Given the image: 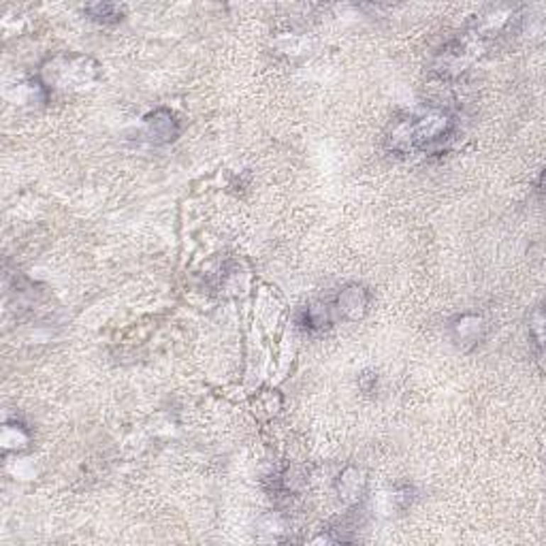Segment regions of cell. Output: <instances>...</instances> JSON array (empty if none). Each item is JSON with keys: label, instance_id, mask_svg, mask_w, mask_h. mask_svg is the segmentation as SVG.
I'll use <instances>...</instances> for the list:
<instances>
[{"label": "cell", "instance_id": "cell-1", "mask_svg": "<svg viewBox=\"0 0 546 546\" xmlns=\"http://www.w3.org/2000/svg\"><path fill=\"white\" fill-rule=\"evenodd\" d=\"M457 128L455 118H450L446 111H425L418 116H410L406 120H399L391 135L389 143L391 150L397 154H435L446 147V143L452 139Z\"/></svg>", "mask_w": 546, "mask_h": 546}, {"label": "cell", "instance_id": "cell-2", "mask_svg": "<svg viewBox=\"0 0 546 546\" xmlns=\"http://www.w3.org/2000/svg\"><path fill=\"white\" fill-rule=\"evenodd\" d=\"M147 135L154 143H167L177 135V124L175 118L167 109H158L145 118Z\"/></svg>", "mask_w": 546, "mask_h": 546}, {"label": "cell", "instance_id": "cell-3", "mask_svg": "<svg viewBox=\"0 0 546 546\" xmlns=\"http://www.w3.org/2000/svg\"><path fill=\"white\" fill-rule=\"evenodd\" d=\"M367 303H369V295L365 293V289L361 286H348L346 291H342V295L338 297V308L340 312L350 318V321H357L363 316V312L367 310Z\"/></svg>", "mask_w": 546, "mask_h": 546}, {"label": "cell", "instance_id": "cell-4", "mask_svg": "<svg viewBox=\"0 0 546 546\" xmlns=\"http://www.w3.org/2000/svg\"><path fill=\"white\" fill-rule=\"evenodd\" d=\"M480 329H482V321L478 316L465 314L459 318V325H455V338L457 342H472L476 344L480 338Z\"/></svg>", "mask_w": 546, "mask_h": 546}, {"label": "cell", "instance_id": "cell-5", "mask_svg": "<svg viewBox=\"0 0 546 546\" xmlns=\"http://www.w3.org/2000/svg\"><path fill=\"white\" fill-rule=\"evenodd\" d=\"M338 489H340V497H342L344 501L359 499V491H361V486H359V474L355 472V478L350 480V478H348V469H346V472L340 476Z\"/></svg>", "mask_w": 546, "mask_h": 546}, {"label": "cell", "instance_id": "cell-6", "mask_svg": "<svg viewBox=\"0 0 546 546\" xmlns=\"http://www.w3.org/2000/svg\"><path fill=\"white\" fill-rule=\"evenodd\" d=\"M88 13L92 16V20L109 24V22H118L122 18V11L116 5H94L88 9Z\"/></svg>", "mask_w": 546, "mask_h": 546}, {"label": "cell", "instance_id": "cell-7", "mask_svg": "<svg viewBox=\"0 0 546 546\" xmlns=\"http://www.w3.org/2000/svg\"><path fill=\"white\" fill-rule=\"evenodd\" d=\"M529 331H533V338H535V344L537 348H542V308H535L533 310V316L529 318Z\"/></svg>", "mask_w": 546, "mask_h": 546}]
</instances>
